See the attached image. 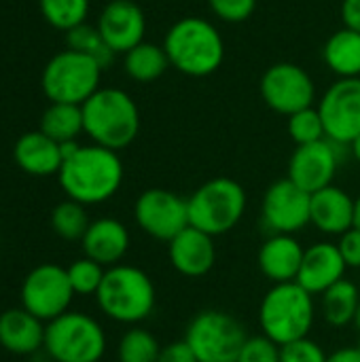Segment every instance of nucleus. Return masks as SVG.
<instances>
[{
    "label": "nucleus",
    "mask_w": 360,
    "mask_h": 362,
    "mask_svg": "<svg viewBox=\"0 0 360 362\" xmlns=\"http://www.w3.org/2000/svg\"><path fill=\"white\" fill-rule=\"evenodd\" d=\"M57 178L68 199L83 206H98L112 199L121 189L123 161L117 151L100 144L79 146L68 159H64Z\"/></svg>",
    "instance_id": "obj_1"
},
{
    "label": "nucleus",
    "mask_w": 360,
    "mask_h": 362,
    "mask_svg": "<svg viewBox=\"0 0 360 362\" xmlns=\"http://www.w3.org/2000/svg\"><path fill=\"white\" fill-rule=\"evenodd\" d=\"M170 66L187 76H210L225 59V40L214 23L204 17H182L163 38Z\"/></svg>",
    "instance_id": "obj_2"
},
{
    "label": "nucleus",
    "mask_w": 360,
    "mask_h": 362,
    "mask_svg": "<svg viewBox=\"0 0 360 362\" xmlns=\"http://www.w3.org/2000/svg\"><path fill=\"white\" fill-rule=\"evenodd\" d=\"M100 312L127 327H138L149 320L157 305V291L151 276L136 267L119 263L108 267L104 280L95 293Z\"/></svg>",
    "instance_id": "obj_3"
},
{
    "label": "nucleus",
    "mask_w": 360,
    "mask_h": 362,
    "mask_svg": "<svg viewBox=\"0 0 360 362\" xmlns=\"http://www.w3.org/2000/svg\"><path fill=\"white\" fill-rule=\"evenodd\" d=\"M83 129L93 144L110 151L127 148L140 134V110L129 93L98 89L83 106Z\"/></svg>",
    "instance_id": "obj_4"
},
{
    "label": "nucleus",
    "mask_w": 360,
    "mask_h": 362,
    "mask_svg": "<svg viewBox=\"0 0 360 362\" xmlns=\"http://www.w3.org/2000/svg\"><path fill=\"white\" fill-rule=\"evenodd\" d=\"M316 322V301L297 282L272 284L259 305L261 335L278 346L310 337Z\"/></svg>",
    "instance_id": "obj_5"
},
{
    "label": "nucleus",
    "mask_w": 360,
    "mask_h": 362,
    "mask_svg": "<svg viewBox=\"0 0 360 362\" xmlns=\"http://www.w3.org/2000/svg\"><path fill=\"white\" fill-rule=\"evenodd\" d=\"M189 225L216 238L225 235L240 225L248 208L244 187L227 176L206 180L187 199Z\"/></svg>",
    "instance_id": "obj_6"
},
{
    "label": "nucleus",
    "mask_w": 360,
    "mask_h": 362,
    "mask_svg": "<svg viewBox=\"0 0 360 362\" xmlns=\"http://www.w3.org/2000/svg\"><path fill=\"white\" fill-rule=\"evenodd\" d=\"M45 352L55 362H100L106 352V333L93 316L68 310L47 322Z\"/></svg>",
    "instance_id": "obj_7"
},
{
    "label": "nucleus",
    "mask_w": 360,
    "mask_h": 362,
    "mask_svg": "<svg viewBox=\"0 0 360 362\" xmlns=\"http://www.w3.org/2000/svg\"><path fill=\"white\" fill-rule=\"evenodd\" d=\"M182 339L197 362H236L248 335L236 316L221 310H204L191 318Z\"/></svg>",
    "instance_id": "obj_8"
},
{
    "label": "nucleus",
    "mask_w": 360,
    "mask_h": 362,
    "mask_svg": "<svg viewBox=\"0 0 360 362\" xmlns=\"http://www.w3.org/2000/svg\"><path fill=\"white\" fill-rule=\"evenodd\" d=\"M102 68L89 55L66 49L53 55L42 70V91L49 102L83 106L100 89Z\"/></svg>",
    "instance_id": "obj_9"
},
{
    "label": "nucleus",
    "mask_w": 360,
    "mask_h": 362,
    "mask_svg": "<svg viewBox=\"0 0 360 362\" xmlns=\"http://www.w3.org/2000/svg\"><path fill=\"white\" fill-rule=\"evenodd\" d=\"M21 308L40 318L42 322H51L57 316L66 314L74 291L68 278V272L55 263H45L34 267L21 284L19 291Z\"/></svg>",
    "instance_id": "obj_10"
},
{
    "label": "nucleus",
    "mask_w": 360,
    "mask_h": 362,
    "mask_svg": "<svg viewBox=\"0 0 360 362\" xmlns=\"http://www.w3.org/2000/svg\"><path fill=\"white\" fill-rule=\"evenodd\" d=\"M134 221L149 238L170 244L189 227V206L174 191L146 189L134 204Z\"/></svg>",
    "instance_id": "obj_11"
},
{
    "label": "nucleus",
    "mask_w": 360,
    "mask_h": 362,
    "mask_svg": "<svg viewBox=\"0 0 360 362\" xmlns=\"http://www.w3.org/2000/svg\"><path fill=\"white\" fill-rule=\"evenodd\" d=\"M261 98L274 112L291 117L314 106L316 85L301 66L280 62L265 70L261 78Z\"/></svg>",
    "instance_id": "obj_12"
},
{
    "label": "nucleus",
    "mask_w": 360,
    "mask_h": 362,
    "mask_svg": "<svg viewBox=\"0 0 360 362\" xmlns=\"http://www.w3.org/2000/svg\"><path fill=\"white\" fill-rule=\"evenodd\" d=\"M316 108L327 138L339 146H350L360 136V78H337Z\"/></svg>",
    "instance_id": "obj_13"
},
{
    "label": "nucleus",
    "mask_w": 360,
    "mask_h": 362,
    "mask_svg": "<svg viewBox=\"0 0 360 362\" xmlns=\"http://www.w3.org/2000/svg\"><path fill=\"white\" fill-rule=\"evenodd\" d=\"M312 195L291 178L272 182L261 202V218L269 233L295 235L310 225Z\"/></svg>",
    "instance_id": "obj_14"
},
{
    "label": "nucleus",
    "mask_w": 360,
    "mask_h": 362,
    "mask_svg": "<svg viewBox=\"0 0 360 362\" xmlns=\"http://www.w3.org/2000/svg\"><path fill=\"white\" fill-rule=\"evenodd\" d=\"M339 144L329 138L297 146L289 159V176L297 187L308 191L310 195L333 185L337 168H339Z\"/></svg>",
    "instance_id": "obj_15"
},
{
    "label": "nucleus",
    "mask_w": 360,
    "mask_h": 362,
    "mask_svg": "<svg viewBox=\"0 0 360 362\" xmlns=\"http://www.w3.org/2000/svg\"><path fill=\"white\" fill-rule=\"evenodd\" d=\"M98 30L115 53L125 55L144 42L146 17L134 0H110L98 17Z\"/></svg>",
    "instance_id": "obj_16"
},
{
    "label": "nucleus",
    "mask_w": 360,
    "mask_h": 362,
    "mask_svg": "<svg viewBox=\"0 0 360 362\" xmlns=\"http://www.w3.org/2000/svg\"><path fill=\"white\" fill-rule=\"evenodd\" d=\"M346 269L348 265L339 252L337 242H314L303 252V261L295 282L316 297L344 280Z\"/></svg>",
    "instance_id": "obj_17"
},
{
    "label": "nucleus",
    "mask_w": 360,
    "mask_h": 362,
    "mask_svg": "<svg viewBox=\"0 0 360 362\" xmlns=\"http://www.w3.org/2000/svg\"><path fill=\"white\" fill-rule=\"evenodd\" d=\"M168 259L180 276L202 278L216 263L214 238L189 225L168 244Z\"/></svg>",
    "instance_id": "obj_18"
},
{
    "label": "nucleus",
    "mask_w": 360,
    "mask_h": 362,
    "mask_svg": "<svg viewBox=\"0 0 360 362\" xmlns=\"http://www.w3.org/2000/svg\"><path fill=\"white\" fill-rule=\"evenodd\" d=\"M354 202L348 191L335 185L312 193L310 225L325 235H344L354 227Z\"/></svg>",
    "instance_id": "obj_19"
},
{
    "label": "nucleus",
    "mask_w": 360,
    "mask_h": 362,
    "mask_svg": "<svg viewBox=\"0 0 360 362\" xmlns=\"http://www.w3.org/2000/svg\"><path fill=\"white\" fill-rule=\"evenodd\" d=\"M129 244H132V238H129L127 227L121 221L110 218V216L91 221V225L87 227L81 240L85 257L100 263L106 269L119 265L125 259Z\"/></svg>",
    "instance_id": "obj_20"
},
{
    "label": "nucleus",
    "mask_w": 360,
    "mask_h": 362,
    "mask_svg": "<svg viewBox=\"0 0 360 362\" xmlns=\"http://www.w3.org/2000/svg\"><path fill=\"white\" fill-rule=\"evenodd\" d=\"M306 248L295 235L286 233H272L259 248L257 263L261 274L272 284L295 282L299 276V267L303 261Z\"/></svg>",
    "instance_id": "obj_21"
},
{
    "label": "nucleus",
    "mask_w": 360,
    "mask_h": 362,
    "mask_svg": "<svg viewBox=\"0 0 360 362\" xmlns=\"http://www.w3.org/2000/svg\"><path fill=\"white\" fill-rule=\"evenodd\" d=\"M45 322L23 308L0 314V346L17 356H30L45 348Z\"/></svg>",
    "instance_id": "obj_22"
},
{
    "label": "nucleus",
    "mask_w": 360,
    "mask_h": 362,
    "mask_svg": "<svg viewBox=\"0 0 360 362\" xmlns=\"http://www.w3.org/2000/svg\"><path fill=\"white\" fill-rule=\"evenodd\" d=\"M13 157H15V163L19 165V170L30 176L57 174L64 163L62 146L55 140H51L49 136H45L40 129L19 136V140L15 142V148H13Z\"/></svg>",
    "instance_id": "obj_23"
},
{
    "label": "nucleus",
    "mask_w": 360,
    "mask_h": 362,
    "mask_svg": "<svg viewBox=\"0 0 360 362\" xmlns=\"http://www.w3.org/2000/svg\"><path fill=\"white\" fill-rule=\"evenodd\" d=\"M323 59L339 78H360V32L342 28L323 47Z\"/></svg>",
    "instance_id": "obj_24"
},
{
    "label": "nucleus",
    "mask_w": 360,
    "mask_h": 362,
    "mask_svg": "<svg viewBox=\"0 0 360 362\" xmlns=\"http://www.w3.org/2000/svg\"><path fill=\"white\" fill-rule=\"evenodd\" d=\"M359 305V286L348 278L339 280L327 293L320 295V312L325 316V322L333 329H344L348 325H354Z\"/></svg>",
    "instance_id": "obj_25"
},
{
    "label": "nucleus",
    "mask_w": 360,
    "mask_h": 362,
    "mask_svg": "<svg viewBox=\"0 0 360 362\" xmlns=\"http://www.w3.org/2000/svg\"><path fill=\"white\" fill-rule=\"evenodd\" d=\"M123 68L125 74L136 81V83H153L157 78H161L166 74V70L170 68V59L168 53L163 49V45H155V42H140L138 47H134L132 51L125 53L123 57Z\"/></svg>",
    "instance_id": "obj_26"
},
{
    "label": "nucleus",
    "mask_w": 360,
    "mask_h": 362,
    "mask_svg": "<svg viewBox=\"0 0 360 362\" xmlns=\"http://www.w3.org/2000/svg\"><path fill=\"white\" fill-rule=\"evenodd\" d=\"M45 136L55 140L57 144L74 142L79 134H83V108L76 104H55L51 102L49 108L40 117V127Z\"/></svg>",
    "instance_id": "obj_27"
},
{
    "label": "nucleus",
    "mask_w": 360,
    "mask_h": 362,
    "mask_svg": "<svg viewBox=\"0 0 360 362\" xmlns=\"http://www.w3.org/2000/svg\"><path fill=\"white\" fill-rule=\"evenodd\" d=\"M66 40H68V49L79 51L83 55H89L93 62H98V66L102 70L110 68V64L115 62L117 53L104 42L98 25L81 23V25L72 28L70 32H66Z\"/></svg>",
    "instance_id": "obj_28"
},
{
    "label": "nucleus",
    "mask_w": 360,
    "mask_h": 362,
    "mask_svg": "<svg viewBox=\"0 0 360 362\" xmlns=\"http://www.w3.org/2000/svg\"><path fill=\"white\" fill-rule=\"evenodd\" d=\"M87 206L66 199L62 204H57L51 212V229L57 238L66 240V242H81L87 227L91 225L89 216H87Z\"/></svg>",
    "instance_id": "obj_29"
},
{
    "label": "nucleus",
    "mask_w": 360,
    "mask_h": 362,
    "mask_svg": "<svg viewBox=\"0 0 360 362\" xmlns=\"http://www.w3.org/2000/svg\"><path fill=\"white\" fill-rule=\"evenodd\" d=\"M161 344L157 337L142 327H132L123 333L117 346L119 362H157L161 354Z\"/></svg>",
    "instance_id": "obj_30"
},
{
    "label": "nucleus",
    "mask_w": 360,
    "mask_h": 362,
    "mask_svg": "<svg viewBox=\"0 0 360 362\" xmlns=\"http://www.w3.org/2000/svg\"><path fill=\"white\" fill-rule=\"evenodd\" d=\"M38 6L47 23L62 32L85 23L89 13V0H38Z\"/></svg>",
    "instance_id": "obj_31"
},
{
    "label": "nucleus",
    "mask_w": 360,
    "mask_h": 362,
    "mask_svg": "<svg viewBox=\"0 0 360 362\" xmlns=\"http://www.w3.org/2000/svg\"><path fill=\"white\" fill-rule=\"evenodd\" d=\"M289 136L297 146L303 144H314L327 138L325 134V123L318 112V108H306L289 117Z\"/></svg>",
    "instance_id": "obj_32"
},
{
    "label": "nucleus",
    "mask_w": 360,
    "mask_h": 362,
    "mask_svg": "<svg viewBox=\"0 0 360 362\" xmlns=\"http://www.w3.org/2000/svg\"><path fill=\"white\" fill-rule=\"evenodd\" d=\"M68 272V278H70V284H72V291L74 295H93L98 293L102 280H104V274H106V267H102L100 263L83 257V259H76L70 267H66Z\"/></svg>",
    "instance_id": "obj_33"
},
{
    "label": "nucleus",
    "mask_w": 360,
    "mask_h": 362,
    "mask_svg": "<svg viewBox=\"0 0 360 362\" xmlns=\"http://www.w3.org/2000/svg\"><path fill=\"white\" fill-rule=\"evenodd\" d=\"M325 348L312 337H303L280 346V362H327Z\"/></svg>",
    "instance_id": "obj_34"
},
{
    "label": "nucleus",
    "mask_w": 360,
    "mask_h": 362,
    "mask_svg": "<svg viewBox=\"0 0 360 362\" xmlns=\"http://www.w3.org/2000/svg\"><path fill=\"white\" fill-rule=\"evenodd\" d=\"M236 362H280V346L265 335L248 337Z\"/></svg>",
    "instance_id": "obj_35"
},
{
    "label": "nucleus",
    "mask_w": 360,
    "mask_h": 362,
    "mask_svg": "<svg viewBox=\"0 0 360 362\" xmlns=\"http://www.w3.org/2000/svg\"><path fill=\"white\" fill-rule=\"evenodd\" d=\"M210 11L225 23H242L250 19L257 8V0H208Z\"/></svg>",
    "instance_id": "obj_36"
},
{
    "label": "nucleus",
    "mask_w": 360,
    "mask_h": 362,
    "mask_svg": "<svg viewBox=\"0 0 360 362\" xmlns=\"http://www.w3.org/2000/svg\"><path fill=\"white\" fill-rule=\"evenodd\" d=\"M339 252L350 269H360V229L352 227L344 235H339Z\"/></svg>",
    "instance_id": "obj_37"
},
{
    "label": "nucleus",
    "mask_w": 360,
    "mask_h": 362,
    "mask_svg": "<svg viewBox=\"0 0 360 362\" xmlns=\"http://www.w3.org/2000/svg\"><path fill=\"white\" fill-rule=\"evenodd\" d=\"M157 362H197V358H195L193 350L189 348V344L185 339H178V341H172L161 348Z\"/></svg>",
    "instance_id": "obj_38"
},
{
    "label": "nucleus",
    "mask_w": 360,
    "mask_h": 362,
    "mask_svg": "<svg viewBox=\"0 0 360 362\" xmlns=\"http://www.w3.org/2000/svg\"><path fill=\"white\" fill-rule=\"evenodd\" d=\"M342 19H344V28L360 32V0L342 2Z\"/></svg>",
    "instance_id": "obj_39"
},
{
    "label": "nucleus",
    "mask_w": 360,
    "mask_h": 362,
    "mask_svg": "<svg viewBox=\"0 0 360 362\" xmlns=\"http://www.w3.org/2000/svg\"><path fill=\"white\" fill-rule=\"evenodd\" d=\"M327 362H360V346H346L337 348L327 356Z\"/></svg>",
    "instance_id": "obj_40"
},
{
    "label": "nucleus",
    "mask_w": 360,
    "mask_h": 362,
    "mask_svg": "<svg viewBox=\"0 0 360 362\" xmlns=\"http://www.w3.org/2000/svg\"><path fill=\"white\" fill-rule=\"evenodd\" d=\"M350 151H352V157L360 163V136L359 138H354V142L350 144Z\"/></svg>",
    "instance_id": "obj_41"
},
{
    "label": "nucleus",
    "mask_w": 360,
    "mask_h": 362,
    "mask_svg": "<svg viewBox=\"0 0 360 362\" xmlns=\"http://www.w3.org/2000/svg\"><path fill=\"white\" fill-rule=\"evenodd\" d=\"M354 227L360 229V195L356 197V202H354Z\"/></svg>",
    "instance_id": "obj_42"
},
{
    "label": "nucleus",
    "mask_w": 360,
    "mask_h": 362,
    "mask_svg": "<svg viewBox=\"0 0 360 362\" xmlns=\"http://www.w3.org/2000/svg\"><path fill=\"white\" fill-rule=\"evenodd\" d=\"M354 327H356V331L360 333V305H359V312H356V318H354Z\"/></svg>",
    "instance_id": "obj_43"
}]
</instances>
